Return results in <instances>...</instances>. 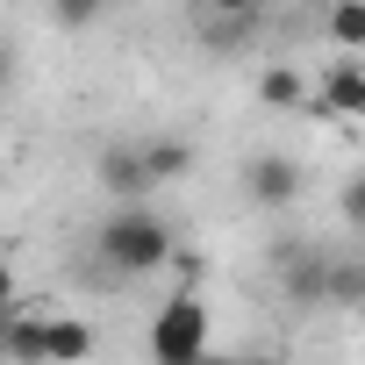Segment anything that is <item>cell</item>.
<instances>
[{
  "label": "cell",
  "instance_id": "obj_8",
  "mask_svg": "<svg viewBox=\"0 0 365 365\" xmlns=\"http://www.w3.org/2000/svg\"><path fill=\"white\" fill-rule=\"evenodd\" d=\"M143 165H150V187L187 179V172H194V143H187V136H150V143H143Z\"/></svg>",
  "mask_w": 365,
  "mask_h": 365
},
{
  "label": "cell",
  "instance_id": "obj_4",
  "mask_svg": "<svg viewBox=\"0 0 365 365\" xmlns=\"http://www.w3.org/2000/svg\"><path fill=\"white\" fill-rule=\"evenodd\" d=\"M244 194H251L258 208H294V194H301V165L279 158V150L251 158V165H244Z\"/></svg>",
  "mask_w": 365,
  "mask_h": 365
},
{
  "label": "cell",
  "instance_id": "obj_1",
  "mask_svg": "<svg viewBox=\"0 0 365 365\" xmlns=\"http://www.w3.org/2000/svg\"><path fill=\"white\" fill-rule=\"evenodd\" d=\"M93 244H101V265H108V272H122V279H150V272L172 265L179 230H172L158 208H108L101 230H93Z\"/></svg>",
  "mask_w": 365,
  "mask_h": 365
},
{
  "label": "cell",
  "instance_id": "obj_14",
  "mask_svg": "<svg viewBox=\"0 0 365 365\" xmlns=\"http://www.w3.org/2000/svg\"><path fill=\"white\" fill-rule=\"evenodd\" d=\"M336 208H344V222H351V230H365V172H351L344 187H336Z\"/></svg>",
  "mask_w": 365,
  "mask_h": 365
},
{
  "label": "cell",
  "instance_id": "obj_13",
  "mask_svg": "<svg viewBox=\"0 0 365 365\" xmlns=\"http://www.w3.org/2000/svg\"><path fill=\"white\" fill-rule=\"evenodd\" d=\"M329 301H344V308L365 301V265H358V258H336V265H329Z\"/></svg>",
  "mask_w": 365,
  "mask_h": 365
},
{
  "label": "cell",
  "instance_id": "obj_9",
  "mask_svg": "<svg viewBox=\"0 0 365 365\" xmlns=\"http://www.w3.org/2000/svg\"><path fill=\"white\" fill-rule=\"evenodd\" d=\"M79 358H93V322L51 315V365H79Z\"/></svg>",
  "mask_w": 365,
  "mask_h": 365
},
{
  "label": "cell",
  "instance_id": "obj_10",
  "mask_svg": "<svg viewBox=\"0 0 365 365\" xmlns=\"http://www.w3.org/2000/svg\"><path fill=\"white\" fill-rule=\"evenodd\" d=\"M322 29H329V43L351 58V51H365V0H336V8L322 15Z\"/></svg>",
  "mask_w": 365,
  "mask_h": 365
},
{
  "label": "cell",
  "instance_id": "obj_3",
  "mask_svg": "<svg viewBox=\"0 0 365 365\" xmlns=\"http://www.w3.org/2000/svg\"><path fill=\"white\" fill-rule=\"evenodd\" d=\"M315 115L329 122H365V65L358 58H329L322 86H315Z\"/></svg>",
  "mask_w": 365,
  "mask_h": 365
},
{
  "label": "cell",
  "instance_id": "obj_2",
  "mask_svg": "<svg viewBox=\"0 0 365 365\" xmlns=\"http://www.w3.org/2000/svg\"><path fill=\"white\" fill-rule=\"evenodd\" d=\"M150 365H208V344H215V315H208V301L194 294V287H179V294H165L158 301V315H150Z\"/></svg>",
  "mask_w": 365,
  "mask_h": 365
},
{
  "label": "cell",
  "instance_id": "obj_12",
  "mask_svg": "<svg viewBox=\"0 0 365 365\" xmlns=\"http://www.w3.org/2000/svg\"><path fill=\"white\" fill-rule=\"evenodd\" d=\"M194 22H201V36H208V43H244L258 15H251V8H230V15H222V8H201Z\"/></svg>",
  "mask_w": 365,
  "mask_h": 365
},
{
  "label": "cell",
  "instance_id": "obj_11",
  "mask_svg": "<svg viewBox=\"0 0 365 365\" xmlns=\"http://www.w3.org/2000/svg\"><path fill=\"white\" fill-rule=\"evenodd\" d=\"M287 294H294V301H322V294H329V258L294 251V258H287Z\"/></svg>",
  "mask_w": 365,
  "mask_h": 365
},
{
  "label": "cell",
  "instance_id": "obj_5",
  "mask_svg": "<svg viewBox=\"0 0 365 365\" xmlns=\"http://www.w3.org/2000/svg\"><path fill=\"white\" fill-rule=\"evenodd\" d=\"M101 187L115 194V208H143V194H150L143 143H115V150H101Z\"/></svg>",
  "mask_w": 365,
  "mask_h": 365
},
{
  "label": "cell",
  "instance_id": "obj_7",
  "mask_svg": "<svg viewBox=\"0 0 365 365\" xmlns=\"http://www.w3.org/2000/svg\"><path fill=\"white\" fill-rule=\"evenodd\" d=\"M8 358L15 365H51V315H15L8 322Z\"/></svg>",
  "mask_w": 365,
  "mask_h": 365
},
{
  "label": "cell",
  "instance_id": "obj_6",
  "mask_svg": "<svg viewBox=\"0 0 365 365\" xmlns=\"http://www.w3.org/2000/svg\"><path fill=\"white\" fill-rule=\"evenodd\" d=\"M258 101H265V108H287V115H294V108L315 115V93H308V79H301L294 65H265V72H258Z\"/></svg>",
  "mask_w": 365,
  "mask_h": 365
}]
</instances>
